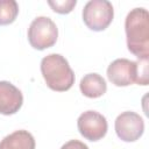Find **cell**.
I'll use <instances>...</instances> for the list:
<instances>
[{"label":"cell","instance_id":"cell-1","mask_svg":"<svg viewBox=\"0 0 149 149\" xmlns=\"http://www.w3.org/2000/svg\"><path fill=\"white\" fill-rule=\"evenodd\" d=\"M128 50L140 58H149V13L146 8L132 9L125 20Z\"/></svg>","mask_w":149,"mask_h":149},{"label":"cell","instance_id":"cell-2","mask_svg":"<svg viewBox=\"0 0 149 149\" xmlns=\"http://www.w3.org/2000/svg\"><path fill=\"white\" fill-rule=\"evenodd\" d=\"M41 72L47 86L56 92H65L74 83V73L69 62L59 54H50L43 57Z\"/></svg>","mask_w":149,"mask_h":149},{"label":"cell","instance_id":"cell-3","mask_svg":"<svg viewBox=\"0 0 149 149\" xmlns=\"http://www.w3.org/2000/svg\"><path fill=\"white\" fill-rule=\"evenodd\" d=\"M58 37L56 23L48 16H37L28 28V41L34 49L44 50L52 47Z\"/></svg>","mask_w":149,"mask_h":149},{"label":"cell","instance_id":"cell-4","mask_svg":"<svg viewBox=\"0 0 149 149\" xmlns=\"http://www.w3.org/2000/svg\"><path fill=\"white\" fill-rule=\"evenodd\" d=\"M114 9L107 0H90L83 8V21L94 31L105 30L113 21Z\"/></svg>","mask_w":149,"mask_h":149},{"label":"cell","instance_id":"cell-5","mask_svg":"<svg viewBox=\"0 0 149 149\" xmlns=\"http://www.w3.org/2000/svg\"><path fill=\"white\" fill-rule=\"evenodd\" d=\"M114 128L120 140L125 142H134L142 136L144 132V121L140 114L127 111L118 115Z\"/></svg>","mask_w":149,"mask_h":149},{"label":"cell","instance_id":"cell-6","mask_svg":"<svg viewBox=\"0 0 149 149\" xmlns=\"http://www.w3.org/2000/svg\"><path fill=\"white\" fill-rule=\"evenodd\" d=\"M77 127L83 137L88 141H99L107 133L106 118L95 111H86L81 113L77 120Z\"/></svg>","mask_w":149,"mask_h":149},{"label":"cell","instance_id":"cell-7","mask_svg":"<svg viewBox=\"0 0 149 149\" xmlns=\"http://www.w3.org/2000/svg\"><path fill=\"white\" fill-rule=\"evenodd\" d=\"M136 64L127 58H118L107 68V78L115 86H128L135 83Z\"/></svg>","mask_w":149,"mask_h":149},{"label":"cell","instance_id":"cell-8","mask_svg":"<svg viewBox=\"0 0 149 149\" xmlns=\"http://www.w3.org/2000/svg\"><path fill=\"white\" fill-rule=\"evenodd\" d=\"M23 104L21 91L9 81H0V114L12 115L19 112Z\"/></svg>","mask_w":149,"mask_h":149},{"label":"cell","instance_id":"cell-9","mask_svg":"<svg viewBox=\"0 0 149 149\" xmlns=\"http://www.w3.org/2000/svg\"><path fill=\"white\" fill-rule=\"evenodd\" d=\"M79 88L85 97L94 99L106 93L107 84L104 77H101L99 73H87L81 78Z\"/></svg>","mask_w":149,"mask_h":149},{"label":"cell","instance_id":"cell-10","mask_svg":"<svg viewBox=\"0 0 149 149\" xmlns=\"http://www.w3.org/2000/svg\"><path fill=\"white\" fill-rule=\"evenodd\" d=\"M35 146L34 136L24 129L13 132L0 142V149H35Z\"/></svg>","mask_w":149,"mask_h":149},{"label":"cell","instance_id":"cell-11","mask_svg":"<svg viewBox=\"0 0 149 149\" xmlns=\"http://www.w3.org/2000/svg\"><path fill=\"white\" fill-rule=\"evenodd\" d=\"M19 14V5L15 0H0V26L10 24Z\"/></svg>","mask_w":149,"mask_h":149},{"label":"cell","instance_id":"cell-12","mask_svg":"<svg viewBox=\"0 0 149 149\" xmlns=\"http://www.w3.org/2000/svg\"><path fill=\"white\" fill-rule=\"evenodd\" d=\"M148 59L149 58H140L135 62L136 64V76L135 83L137 85H148L149 84V72H148Z\"/></svg>","mask_w":149,"mask_h":149},{"label":"cell","instance_id":"cell-13","mask_svg":"<svg viewBox=\"0 0 149 149\" xmlns=\"http://www.w3.org/2000/svg\"><path fill=\"white\" fill-rule=\"evenodd\" d=\"M76 3H77L76 0H49L48 1V5L51 7V9L59 14L70 13L74 8Z\"/></svg>","mask_w":149,"mask_h":149},{"label":"cell","instance_id":"cell-14","mask_svg":"<svg viewBox=\"0 0 149 149\" xmlns=\"http://www.w3.org/2000/svg\"><path fill=\"white\" fill-rule=\"evenodd\" d=\"M61 149H88V147L79 140H70L61 147Z\"/></svg>","mask_w":149,"mask_h":149}]
</instances>
